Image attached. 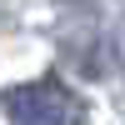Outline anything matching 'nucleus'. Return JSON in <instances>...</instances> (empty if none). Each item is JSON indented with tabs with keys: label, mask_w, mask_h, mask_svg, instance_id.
Listing matches in <instances>:
<instances>
[{
	"label": "nucleus",
	"mask_w": 125,
	"mask_h": 125,
	"mask_svg": "<svg viewBox=\"0 0 125 125\" xmlns=\"http://www.w3.org/2000/svg\"><path fill=\"white\" fill-rule=\"evenodd\" d=\"M0 110L10 125H85V110L60 80H25L0 90Z\"/></svg>",
	"instance_id": "f257e3e1"
}]
</instances>
